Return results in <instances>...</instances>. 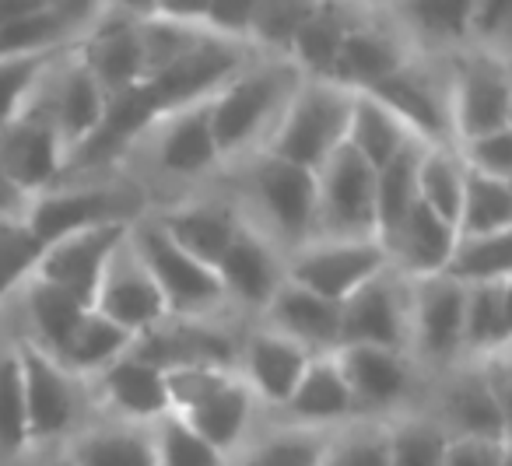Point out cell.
<instances>
[{
  "label": "cell",
  "mask_w": 512,
  "mask_h": 466,
  "mask_svg": "<svg viewBox=\"0 0 512 466\" xmlns=\"http://www.w3.org/2000/svg\"><path fill=\"white\" fill-rule=\"evenodd\" d=\"M320 466H390V431L386 421L355 417L330 431Z\"/></svg>",
  "instance_id": "ee69618b"
},
{
  "label": "cell",
  "mask_w": 512,
  "mask_h": 466,
  "mask_svg": "<svg viewBox=\"0 0 512 466\" xmlns=\"http://www.w3.org/2000/svg\"><path fill=\"white\" fill-rule=\"evenodd\" d=\"M463 302L467 288L449 277L411 281V358L425 372H449L463 361Z\"/></svg>",
  "instance_id": "d6986e66"
},
{
  "label": "cell",
  "mask_w": 512,
  "mask_h": 466,
  "mask_svg": "<svg viewBox=\"0 0 512 466\" xmlns=\"http://www.w3.org/2000/svg\"><path fill=\"white\" fill-rule=\"evenodd\" d=\"M253 57H260V53H253L249 46L228 43V39L200 32V36L186 46V53H179L165 71L148 78L141 88H144V95H148L155 116L176 113V109L200 106V102H207L211 95H218Z\"/></svg>",
  "instance_id": "9c48e42d"
},
{
  "label": "cell",
  "mask_w": 512,
  "mask_h": 466,
  "mask_svg": "<svg viewBox=\"0 0 512 466\" xmlns=\"http://www.w3.org/2000/svg\"><path fill=\"white\" fill-rule=\"evenodd\" d=\"M43 246L22 218H0V309L36 274Z\"/></svg>",
  "instance_id": "7dc6e473"
},
{
  "label": "cell",
  "mask_w": 512,
  "mask_h": 466,
  "mask_svg": "<svg viewBox=\"0 0 512 466\" xmlns=\"http://www.w3.org/2000/svg\"><path fill=\"white\" fill-rule=\"evenodd\" d=\"M25 207H29V200H25L22 193L8 183V176L0 172V218H22Z\"/></svg>",
  "instance_id": "f5cc1de1"
},
{
  "label": "cell",
  "mask_w": 512,
  "mask_h": 466,
  "mask_svg": "<svg viewBox=\"0 0 512 466\" xmlns=\"http://www.w3.org/2000/svg\"><path fill=\"white\" fill-rule=\"evenodd\" d=\"M428 414L446 428L449 438H509V414L488 393L474 361H460L439 375Z\"/></svg>",
  "instance_id": "d4e9b609"
},
{
  "label": "cell",
  "mask_w": 512,
  "mask_h": 466,
  "mask_svg": "<svg viewBox=\"0 0 512 466\" xmlns=\"http://www.w3.org/2000/svg\"><path fill=\"white\" fill-rule=\"evenodd\" d=\"M351 344L411 354V281L393 267L341 302V347Z\"/></svg>",
  "instance_id": "ac0fdd59"
},
{
  "label": "cell",
  "mask_w": 512,
  "mask_h": 466,
  "mask_svg": "<svg viewBox=\"0 0 512 466\" xmlns=\"http://www.w3.org/2000/svg\"><path fill=\"white\" fill-rule=\"evenodd\" d=\"M18 368H22L25 389V421H29V452L32 449H60L81 428L88 410V382L67 372L57 358L39 351L25 337H15Z\"/></svg>",
  "instance_id": "8992f818"
},
{
  "label": "cell",
  "mask_w": 512,
  "mask_h": 466,
  "mask_svg": "<svg viewBox=\"0 0 512 466\" xmlns=\"http://www.w3.org/2000/svg\"><path fill=\"white\" fill-rule=\"evenodd\" d=\"M81 64L99 81L106 99L134 92L144 85V43H141V8L137 4H102L95 22L74 46Z\"/></svg>",
  "instance_id": "2e32d148"
},
{
  "label": "cell",
  "mask_w": 512,
  "mask_h": 466,
  "mask_svg": "<svg viewBox=\"0 0 512 466\" xmlns=\"http://www.w3.org/2000/svg\"><path fill=\"white\" fill-rule=\"evenodd\" d=\"M225 291L228 309L242 312H260L267 309V302L274 298V291L285 284V256L271 246L260 232L242 221L239 235L232 239V246L225 249V256L214 267Z\"/></svg>",
  "instance_id": "cb8c5ba5"
},
{
  "label": "cell",
  "mask_w": 512,
  "mask_h": 466,
  "mask_svg": "<svg viewBox=\"0 0 512 466\" xmlns=\"http://www.w3.org/2000/svg\"><path fill=\"white\" fill-rule=\"evenodd\" d=\"M32 102L53 120L57 134L64 137L67 151H78L88 137L99 130L102 116H106L109 99L102 95L99 81L88 74L81 57L74 50L60 53L46 74L39 78Z\"/></svg>",
  "instance_id": "ffe728a7"
},
{
  "label": "cell",
  "mask_w": 512,
  "mask_h": 466,
  "mask_svg": "<svg viewBox=\"0 0 512 466\" xmlns=\"http://www.w3.org/2000/svg\"><path fill=\"white\" fill-rule=\"evenodd\" d=\"M509 29H512V8L505 4V0L470 4L467 50L488 53V57H498V60H509Z\"/></svg>",
  "instance_id": "681fc988"
},
{
  "label": "cell",
  "mask_w": 512,
  "mask_h": 466,
  "mask_svg": "<svg viewBox=\"0 0 512 466\" xmlns=\"http://www.w3.org/2000/svg\"><path fill=\"white\" fill-rule=\"evenodd\" d=\"M442 277L463 284V288L512 281V232L456 235L453 256H449Z\"/></svg>",
  "instance_id": "74e56055"
},
{
  "label": "cell",
  "mask_w": 512,
  "mask_h": 466,
  "mask_svg": "<svg viewBox=\"0 0 512 466\" xmlns=\"http://www.w3.org/2000/svg\"><path fill=\"white\" fill-rule=\"evenodd\" d=\"M57 57L60 53H50V57H25V60H0V127L11 123L29 106L39 78H43L46 67Z\"/></svg>",
  "instance_id": "c3c4849f"
},
{
  "label": "cell",
  "mask_w": 512,
  "mask_h": 466,
  "mask_svg": "<svg viewBox=\"0 0 512 466\" xmlns=\"http://www.w3.org/2000/svg\"><path fill=\"white\" fill-rule=\"evenodd\" d=\"M11 466H74V463L67 459L64 445H60V449H32L22 459H15Z\"/></svg>",
  "instance_id": "db71d44e"
},
{
  "label": "cell",
  "mask_w": 512,
  "mask_h": 466,
  "mask_svg": "<svg viewBox=\"0 0 512 466\" xmlns=\"http://www.w3.org/2000/svg\"><path fill=\"white\" fill-rule=\"evenodd\" d=\"M316 239H376V169L348 144L316 172Z\"/></svg>",
  "instance_id": "8fae6325"
},
{
  "label": "cell",
  "mask_w": 512,
  "mask_h": 466,
  "mask_svg": "<svg viewBox=\"0 0 512 466\" xmlns=\"http://www.w3.org/2000/svg\"><path fill=\"white\" fill-rule=\"evenodd\" d=\"M351 99L355 92L334 85V81L302 78L264 151L281 162L320 172V165L344 144Z\"/></svg>",
  "instance_id": "5b68a950"
},
{
  "label": "cell",
  "mask_w": 512,
  "mask_h": 466,
  "mask_svg": "<svg viewBox=\"0 0 512 466\" xmlns=\"http://www.w3.org/2000/svg\"><path fill=\"white\" fill-rule=\"evenodd\" d=\"M414 57H418V50L404 36L397 18L390 15V8H362L355 22H351L348 36H344L334 85L348 88L355 95L372 92L386 78L404 71Z\"/></svg>",
  "instance_id": "e0dca14e"
},
{
  "label": "cell",
  "mask_w": 512,
  "mask_h": 466,
  "mask_svg": "<svg viewBox=\"0 0 512 466\" xmlns=\"http://www.w3.org/2000/svg\"><path fill=\"white\" fill-rule=\"evenodd\" d=\"M29 452V421H25V389L18 368L15 340L0 344V456L15 463Z\"/></svg>",
  "instance_id": "7bdbcfd3"
},
{
  "label": "cell",
  "mask_w": 512,
  "mask_h": 466,
  "mask_svg": "<svg viewBox=\"0 0 512 466\" xmlns=\"http://www.w3.org/2000/svg\"><path fill=\"white\" fill-rule=\"evenodd\" d=\"M299 81L302 74L288 60L253 57L218 95L207 99L221 165H239L267 148Z\"/></svg>",
  "instance_id": "6da1fadb"
},
{
  "label": "cell",
  "mask_w": 512,
  "mask_h": 466,
  "mask_svg": "<svg viewBox=\"0 0 512 466\" xmlns=\"http://www.w3.org/2000/svg\"><path fill=\"white\" fill-rule=\"evenodd\" d=\"M239 218L260 232L281 256L316 239V172L281 158L260 155L239 162Z\"/></svg>",
  "instance_id": "7a4b0ae2"
},
{
  "label": "cell",
  "mask_w": 512,
  "mask_h": 466,
  "mask_svg": "<svg viewBox=\"0 0 512 466\" xmlns=\"http://www.w3.org/2000/svg\"><path fill=\"white\" fill-rule=\"evenodd\" d=\"M463 169L477 172V176L491 179H512V130H498V134H484L474 141L456 144Z\"/></svg>",
  "instance_id": "f907efd6"
},
{
  "label": "cell",
  "mask_w": 512,
  "mask_h": 466,
  "mask_svg": "<svg viewBox=\"0 0 512 466\" xmlns=\"http://www.w3.org/2000/svg\"><path fill=\"white\" fill-rule=\"evenodd\" d=\"M127 239L134 246V253L141 256V263L148 267L151 281L162 291L169 319H214L221 309H228L214 267L193 260L186 249H179L162 232V225L151 218V211L130 225Z\"/></svg>",
  "instance_id": "52a82bcc"
},
{
  "label": "cell",
  "mask_w": 512,
  "mask_h": 466,
  "mask_svg": "<svg viewBox=\"0 0 512 466\" xmlns=\"http://www.w3.org/2000/svg\"><path fill=\"white\" fill-rule=\"evenodd\" d=\"M449 113H453L456 144L512 130L509 60L477 50L453 53L449 57Z\"/></svg>",
  "instance_id": "30bf717a"
},
{
  "label": "cell",
  "mask_w": 512,
  "mask_h": 466,
  "mask_svg": "<svg viewBox=\"0 0 512 466\" xmlns=\"http://www.w3.org/2000/svg\"><path fill=\"white\" fill-rule=\"evenodd\" d=\"M386 267H390V256L376 239H313L285 260V277L341 305Z\"/></svg>",
  "instance_id": "4fadbf2b"
},
{
  "label": "cell",
  "mask_w": 512,
  "mask_h": 466,
  "mask_svg": "<svg viewBox=\"0 0 512 466\" xmlns=\"http://www.w3.org/2000/svg\"><path fill=\"white\" fill-rule=\"evenodd\" d=\"M313 4L302 0H253V22H249V50L260 57H288L299 25L306 22Z\"/></svg>",
  "instance_id": "f6af8a7d"
},
{
  "label": "cell",
  "mask_w": 512,
  "mask_h": 466,
  "mask_svg": "<svg viewBox=\"0 0 512 466\" xmlns=\"http://www.w3.org/2000/svg\"><path fill=\"white\" fill-rule=\"evenodd\" d=\"M67 162H71V151L64 137L32 99L15 120L0 127V172L25 200L64 183Z\"/></svg>",
  "instance_id": "9a60e30c"
},
{
  "label": "cell",
  "mask_w": 512,
  "mask_h": 466,
  "mask_svg": "<svg viewBox=\"0 0 512 466\" xmlns=\"http://www.w3.org/2000/svg\"><path fill=\"white\" fill-rule=\"evenodd\" d=\"M358 11L362 8H355V4H313L306 22H302L299 32H295L285 60L302 74V78L334 81L344 36H348Z\"/></svg>",
  "instance_id": "4dcf8cb0"
},
{
  "label": "cell",
  "mask_w": 512,
  "mask_h": 466,
  "mask_svg": "<svg viewBox=\"0 0 512 466\" xmlns=\"http://www.w3.org/2000/svg\"><path fill=\"white\" fill-rule=\"evenodd\" d=\"M127 232L130 225H109V228L67 235V239L43 249V256L36 263V277L50 281L53 288L67 291L81 305H92L102 270H106L109 256L116 253V246L127 239Z\"/></svg>",
  "instance_id": "484cf974"
},
{
  "label": "cell",
  "mask_w": 512,
  "mask_h": 466,
  "mask_svg": "<svg viewBox=\"0 0 512 466\" xmlns=\"http://www.w3.org/2000/svg\"><path fill=\"white\" fill-rule=\"evenodd\" d=\"M334 358L341 365V375L348 382L351 396H355L358 417L390 421V417L414 410L421 368L414 365L411 354L351 344V347H337Z\"/></svg>",
  "instance_id": "5bb4252c"
},
{
  "label": "cell",
  "mask_w": 512,
  "mask_h": 466,
  "mask_svg": "<svg viewBox=\"0 0 512 466\" xmlns=\"http://www.w3.org/2000/svg\"><path fill=\"white\" fill-rule=\"evenodd\" d=\"M92 400L109 421L137 424V428H151L158 417L169 414V389H165V372L155 368L151 361L137 358L127 351L116 358L109 368L88 379Z\"/></svg>",
  "instance_id": "603a6c76"
},
{
  "label": "cell",
  "mask_w": 512,
  "mask_h": 466,
  "mask_svg": "<svg viewBox=\"0 0 512 466\" xmlns=\"http://www.w3.org/2000/svg\"><path fill=\"white\" fill-rule=\"evenodd\" d=\"M18 302H22V316H25V333L22 337L29 344H36L39 351H46L50 358H57L64 351L67 337L78 326V319L85 316L88 305H81L78 298H71L67 291L53 288L50 281L32 274L29 281L18 291Z\"/></svg>",
  "instance_id": "1f68e13d"
},
{
  "label": "cell",
  "mask_w": 512,
  "mask_h": 466,
  "mask_svg": "<svg viewBox=\"0 0 512 466\" xmlns=\"http://www.w3.org/2000/svg\"><path fill=\"white\" fill-rule=\"evenodd\" d=\"M260 326L281 333L313 358L320 354H334L341 347V305L327 302V298L313 295V291L299 288L285 277L267 309L260 312Z\"/></svg>",
  "instance_id": "83f0119b"
},
{
  "label": "cell",
  "mask_w": 512,
  "mask_h": 466,
  "mask_svg": "<svg viewBox=\"0 0 512 466\" xmlns=\"http://www.w3.org/2000/svg\"><path fill=\"white\" fill-rule=\"evenodd\" d=\"M418 148H407L404 155H397L390 165L376 172V239L379 246L397 235V228L407 221L411 207L418 204Z\"/></svg>",
  "instance_id": "f35d334b"
},
{
  "label": "cell",
  "mask_w": 512,
  "mask_h": 466,
  "mask_svg": "<svg viewBox=\"0 0 512 466\" xmlns=\"http://www.w3.org/2000/svg\"><path fill=\"white\" fill-rule=\"evenodd\" d=\"M88 309H95L99 316H106L109 323L127 330L134 340L169 319L162 291L151 281L148 267H144L141 256L134 253L130 239H123L120 246H116V253L109 256Z\"/></svg>",
  "instance_id": "44dd1931"
},
{
  "label": "cell",
  "mask_w": 512,
  "mask_h": 466,
  "mask_svg": "<svg viewBox=\"0 0 512 466\" xmlns=\"http://www.w3.org/2000/svg\"><path fill=\"white\" fill-rule=\"evenodd\" d=\"M365 95L383 102L421 148H453L456 144L453 113H449V64H435L432 57L418 53L404 71H397Z\"/></svg>",
  "instance_id": "7c38bea8"
},
{
  "label": "cell",
  "mask_w": 512,
  "mask_h": 466,
  "mask_svg": "<svg viewBox=\"0 0 512 466\" xmlns=\"http://www.w3.org/2000/svg\"><path fill=\"white\" fill-rule=\"evenodd\" d=\"M278 414L288 424H302V428H320V431H334L341 424L355 421L358 417L355 396H351L334 354H320V358L309 361L306 375L299 379L295 393L288 396V403Z\"/></svg>",
  "instance_id": "f1b7e54d"
},
{
  "label": "cell",
  "mask_w": 512,
  "mask_h": 466,
  "mask_svg": "<svg viewBox=\"0 0 512 466\" xmlns=\"http://www.w3.org/2000/svg\"><path fill=\"white\" fill-rule=\"evenodd\" d=\"M127 155L144 158L148 172H155L158 179L176 183V186L204 183L207 176L225 169L218 155V144H214V134H211L207 102L155 116L151 127L137 137Z\"/></svg>",
  "instance_id": "ba28073f"
},
{
  "label": "cell",
  "mask_w": 512,
  "mask_h": 466,
  "mask_svg": "<svg viewBox=\"0 0 512 466\" xmlns=\"http://www.w3.org/2000/svg\"><path fill=\"white\" fill-rule=\"evenodd\" d=\"M390 466H446L449 435L428 410H407L386 421Z\"/></svg>",
  "instance_id": "60d3db41"
},
{
  "label": "cell",
  "mask_w": 512,
  "mask_h": 466,
  "mask_svg": "<svg viewBox=\"0 0 512 466\" xmlns=\"http://www.w3.org/2000/svg\"><path fill=\"white\" fill-rule=\"evenodd\" d=\"M144 214H148V200L137 186L109 183V179H74L32 197L22 221L46 249L67 235L92 232V228L134 225Z\"/></svg>",
  "instance_id": "277c9868"
},
{
  "label": "cell",
  "mask_w": 512,
  "mask_h": 466,
  "mask_svg": "<svg viewBox=\"0 0 512 466\" xmlns=\"http://www.w3.org/2000/svg\"><path fill=\"white\" fill-rule=\"evenodd\" d=\"M151 218L162 225V232L179 249H186L193 260L207 263V267H218V260L242 228L235 204L221 197L179 200V204H169L162 211H151Z\"/></svg>",
  "instance_id": "4316f807"
},
{
  "label": "cell",
  "mask_w": 512,
  "mask_h": 466,
  "mask_svg": "<svg viewBox=\"0 0 512 466\" xmlns=\"http://www.w3.org/2000/svg\"><path fill=\"white\" fill-rule=\"evenodd\" d=\"M512 337V281L467 288L463 302V361L509 351Z\"/></svg>",
  "instance_id": "e575fe53"
},
{
  "label": "cell",
  "mask_w": 512,
  "mask_h": 466,
  "mask_svg": "<svg viewBox=\"0 0 512 466\" xmlns=\"http://www.w3.org/2000/svg\"><path fill=\"white\" fill-rule=\"evenodd\" d=\"M463 183H467V169H463L456 148H425L418 158V200L446 218L456 228L460 218V200Z\"/></svg>",
  "instance_id": "b9f144b4"
},
{
  "label": "cell",
  "mask_w": 512,
  "mask_h": 466,
  "mask_svg": "<svg viewBox=\"0 0 512 466\" xmlns=\"http://www.w3.org/2000/svg\"><path fill=\"white\" fill-rule=\"evenodd\" d=\"M330 431L302 428V424H274V428L253 431L239 445L225 466H320Z\"/></svg>",
  "instance_id": "d590c367"
},
{
  "label": "cell",
  "mask_w": 512,
  "mask_h": 466,
  "mask_svg": "<svg viewBox=\"0 0 512 466\" xmlns=\"http://www.w3.org/2000/svg\"><path fill=\"white\" fill-rule=\"evenodd\" d=\"M456 246V228L425 204H414L407 221L397 228L390 242H386V256L390 267L407 281H425V277H442L446 263Z\"/></svg>",
  "instance_id": "f546056e"
},
{
  "label": "cell",
  "mask_w": 512,
  "mask_h": 466,
  "mask_svg": "<svg viewBox=\"0 0 512 466\" xmlns=\"http://www.w3.org/2000/svg\"><path fill=\"white\" fill-rule=\"evenodd\" d=\"M512 232V179H491L467 172L456 235Z\"/></svg>",
  "instance_id": "ab89813d"
},
{
  "label": "cell",
  "mask_w": 512,
  "mask_h": 466,
  "mask_svg": "<svg viewBox=\"0 0 512 466\" xmlns=\"http://www.w3.org/2000/svg\"><path fill=\"white\" fill-rule=\"evenodd\" d=\"M151 452H155V466H225L214 445H207L183 417L165 414L148 428Z\"/></svg>",
  "instance_id": "bcb514c9"
},
{
  "label": "cell",
  "mask_w": 512,
  "mask_h": 466,
  "mask_svg": "<svg viewBox=\"0 0 512 466\" xmlns=\"http://www.w3.org/2000/svg\"><path fill=\"white\" fill-rule=\"evenodd\" d=\"M165 389L169 414L183 417L225 459L256 431L260 403L242 386L235 368H172L165 372Z\"/></svg>",
  "instance_id": "3957f363"
},
{
  "label": "cell",
  "mask_w": 512,
  "mask_h": 466,
  "mask_svg": "<svg viewBox=\"0 0 512 466\" xmlns=\"http://www.w3.org/2000/svg\"><path fill=\"white\" fill-rule=\"evenodd\" d=\"M313 354L302 351L299 344H292L281 333L267 330L256 323L249 333L239 337V354H235V375L242 379V386L253 393V400L260 407L278 414L288 403V396L295 393L299 379L306 375Z\"/></svg>",
  "instance_id": "7402d4cb"
},
{
  "label": "cell",
  "mask_w": 512,
  "mask_h": 466,
  "mask_svg": "<svg viewBox=\"0 0 512 466\" xmlns=\"http://www.w3.org/2000/svg\"><path fill=\"white\" fill-rule=\"evenodd\" d=\"M130 347H134V337H130L127 330L109 323V319L99 316L95 309H85V316H81L78 326L71 330L64 351L57 354V361L67 372H74L78 379L88 382L92 375H99L102 368L113 365L116 358H123Z\"/></svg>",
  "instance_id": "8d00e7d4"
},
{
  "label": "cell",
  "mask_w": 512,
  "mask_h": 466,
  "mask_svg": "<svg viewBox=\"0 0 512 466\" xmlns=\"http://www.w3.org/2000/svg\"><path fill=\"white\" fill-rule=\"evenodd\" d=\"M74 466H155L148 428L120 421L85 424L71 442L64 445Z\"/></svg>",
  "instance_id": "d6a6232c"
},
{
  "label": "cell",
  "mask_w": 512,
  "mask_h": 466,
  "mask_svg": "<svg viewBox=\"0 0 512 466\" xmlns=\"http://www.w3.org/2000/svg\"><path fill=\"white\" fill-rule=\"evenodd\" d=\"M344 144L355 151L358 158L372 165V169H383L390 165L397 155H404L407 148H418L407 127L372 95L358 92L351 99V116H348V134H344Z\"/></svg>",
  "instance_id": "836d02e7"
},
{
  "label": "cell",
  "mask_w": 512,
  "mask_h": 466,
  "mask_svg": "<svg viewBox=\"0 0 512 466\" xmlns=\"http://www.w3.org/2000/svg\"><path fill=\"white\" fill-rule=\"evenodd\" d=\"M509 438H449L446 466H509Z\"/></svg>",
  "instance_id": "816d5d0a"
}]
</instances>
